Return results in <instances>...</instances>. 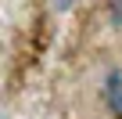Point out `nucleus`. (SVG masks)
I'll use <instances>...</instances> for the list:
<instances>
[{
	"label": "nucleus",
	"instance_id": "nucleus-4",
	"mask_svg": "<svg viewBox=\"0 0 122 119\" xmlns=\"http://www.w3.org/2000/svg\"><path fill=\"white\" fill-rule=\"evenodd\" d=\"M0 119H7V115H0Z\"/></svg>",
	"mask_w": 122,
	"mask_h": 119
},
{
	"label": "nucleus",
	"instance_id": "nucleus-3",
	"mask_svg": "<svg viewBox=\"0 0 122 119\" xmlns=\"http://www.w3.org/2000/svg\"><path fill=\"white\" fill-rule=\"evenodd\" d=\"M50 4H54V11H72L79 0H50Z\"/></svg>",
	"mask_w": 122,
	"mask_h": 119
},
{
	"label": "nucleus",
	"instance_id": "nucleus-1",
	"mask_svg": "<svg viewBox=\"0 0 122 119\" xmlns=\"http://www.w3.org/2000/svg\"><path fill=\"white\" fill-rule=\"evenodd\" d=\"M101 94H104L108 112H115V119H122V72H118V69H108V72H104Z\"/></svg>",
	"mask_w": 122,
	"mask_h": 119
},
{
	"label": "nucleus",
	"instance_id": "nucleus-2",
	"mask_svg": "<svg viewBox=\"0 0 122 119\" xmlns=\"http://www.w3.org/2000/svg\"><path fill=\"white\" fill-rule=\"evenodd\" d=\"M108 15H111V25L122 29V0H108Z\"/></svg>",
	"mask_w": 122,
	"mask_h": 119
}]
</instances>
